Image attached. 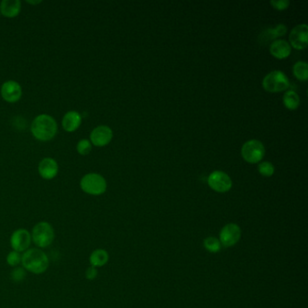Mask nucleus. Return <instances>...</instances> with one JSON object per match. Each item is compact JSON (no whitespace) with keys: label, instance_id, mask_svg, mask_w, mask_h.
Returning <instances> with one entry per match:
<instances>
[{"label":"nucleus","instance_id":"nucleus-1","mask_svg":"<svg viewBox=\"0 0 308 308\" xmlns=\"http://www.w3.org/2000/svg\"><path fill=\"white\" fill-rule=\"evenodd\" d=\"M57 129L56 120L48 114L38 115L31 124V132L39 141H50L56 136Z\"/></svg>","mask_w":308,"mask_h":308},{"label":"nucleus","instance_id":"nucleus-2","mask_svg":"<svg viewBox=\"0 0 308 308\" xmlns=\"http://www.w3.org/2000/svg\"><path fill=\"white\" fill-rule=\"evenodd\" d=\"M21 264L26 271L40 275L46 272L49 268V258L45 251L40 248L33 247L23 252Z\"/></svg>","mask_w":308,"mask_h":308},{"label":"nucleus","instance_id":"nucleus-3","mask_svg":"<svg viewBox=\"0 0 308 308\" xmlns=\"http://www.w3.org/2000/svg\"><path fill=\"white\" fill-rule=\"evenodd\" d=\"M32 242L38 248H44L50 246L55 241L56 233L53 226L49 222L42 221L37 222L31 233Z\"/></svg>","mask_w":308,"mask_h":308},{"label":"nucleus","instance_id":"nucleus-4","mask_svg":"<svg viewBox=\"0 0 308 308\" xmlns=\"http://www.w3.org/2000/svg\"><path fill=\"white\" fill-rule=\"evenodd\" d=\"M80 186L83 192L90 195H101L106 192L107 182L101 175L90 173L81 178Z\"/></svg>","mask_w":308,"mask_h":308},{"label":"nucleus","instance_id":"nucleus-5","mask_svg":"<svg viewBox=\"0 0 308 308\" xmlns=\"http://www.w3.org/2000/svg\"><path fill=\"white\" fill-rule=\"evenodd\" d=\"M262 86L266 91L269 92H279L288 89L289 81L283 71H270L264 77Z\"/></svg>","mask_w":308,"mask_h":308},{"label":"nucleus","instance_id":"nucleus-6","mask_svg":"<svg viewBox=\"0 0 308 308\" xmlns=\"http://www.w3.org/2000/svg\"><path fill=\"white\" fill-rule=\"evenodd\" d=\"M242 156L248 163H258L265 156V147L258 140H248L242 147Z\"/></svg>","mask_w":308,"mask_h":308},{"label":"nucleus","instance_id":"nucleus-7","mask_svg":"<svg viewBox=\"0 0 308 308\" xmlns=\"http://www.w3.org/2000/svg\"><path fill=\"white\" fill-rule=\"evenodd\" d=\"M32 237L29 231L24 228L15 230L11 234L10 245L13 250L17 252H25L30 247Z\"/></svg>","mask_w":308,"mask_h":308},{"label":"nucleus","instance_id":"nucleus-8","mask_svg":"<svg viewBox=\"0 0 308 308\" xmlns=\"http://www.w3.org/2000/svg\"><path fill=\"white\" fill-rule=\"evenodd\" d=\"M242 236V231L239 225L235 223H230L222 228L220 233V243L224 247H233L240 241Z\"/></svg>","mask_w":308,"mask_h":308},{"label":"nucleus","instance_id":"nucleus-9","mask_svg":"<svg viewBox=\"0 0 308 308\" xmlns=\"http://www.w3.org/2000/svg\"><path fill=\"white\" fill-rule=\"evenodd\" d=\"M208 185L216 192H225L232 188L233 182L226 173L214 171L208 177Z\"/></svg>","mask_w":308,"mask_h":308},{"label":"nucleus","instance_id":"nucleus-10","mask_svg":"<svg viewBox=\"0 0 308 308\" xmlns=\"http://www.w3.org/2000/svg\"><path fill=\"white\" fill-rule=\"evenodd\" d=\"M289 42L294 48L302 50L308 44V26L306 24L298 25L294 27L289 35ZM289 44V45H290Z\"/></svg>","mask_w":308,"mask_h":308},{"label":"nucleus","instance_id":"nucleus-11","mask_svg":"<svg viewBox=\"0 0 308 308\" xmlns=\"http://www.w3.org/2000/svg\"><path fill=\"white\" fill-rule=\"evenodd\" d=\"M1 96L6 102L15 103L21 99L23 91L20 84L15 81H5L1 86Z\"/></svg>","mask_w":308,"mask_h":308},{"label":"nucleus","instance_id":"nucleus-12","mask_svg":"<svg viewBox=\"0 0 308 308\" xmlns=\"http://www.w3.org/2000/svg\"><path fill=\"white\" fill-rule=\"evenodd\" d=\"M113 132L108 126H99L95 127L91 133V143L95 147H105L112 139Z\"/></svg>","mask_w":308,"mask_h":308},{"label":"nucleus","instance_id":"nucleus-13","mask_svg":"<svg viewBox=\"0 0 308 308\" xmlns=\"http://www.w3.org/2000/svg\"><path fill=\"white\" fill-rule=\"evenodd\" d=\"M59 171L58 163L52 157H46L41 160L38 165V172L42 178L52 180L57 176Z\"/></svg>","mask_w":308,"mask_h":308},{"label":"nucleus","instance_id":"nucleus-14","mask_svg":"<svg viewBox=\"0 0 308 308\" xmlns=\"http://www.w3.org/2000/svg\"><path fill=\"white\" fill-rule=\"evenodd\" d=\"M82 122L81 115L75 111L66 112L62 121V125L63 129L67 132H74L80 127Z\"/></svg>","mask_w":308,"mask_h":308},{"label":"nucleus","instance_id":"nucleus-15","mask_svg":"<svg viewBox=\"0 0 308 308\" xmlns=\"http://www.w3.org/2000/svg\"><path fill=\"white\" fill-rule=\"evenodd\" d=\"M21 2L19 0H3L0 3V14L5 17L13 18L20 14Z\"/></svg>","mask_w":308,"mask_h":308},{"label":"nucleus","instance_id":"nucleus-16","mask_svg":"<svg viewBox=\"0 0 308 308\" xmlns=\"http://www.w3.org/2000/svg\"><path fill=\"white\" fill-rule=\"evenodd\" d=\"M270 54L275 56L278 59H284L287 58L291 53V46L289 45L288 41L278 39L274 41L269 46Z\"/></svg>","mask_w":308,"mask_h":308},{"label":"nucleus","instance_id":"nucleus-17","mask_svg":"<svg viewBox=\"0 0 308 308\" xmlns=\"http://www.w3.org/2000/svg\"><path fill=\"white\" fill-rule=\"evenodd\" d=\"M109 258H110L109 253L107 252L105 249L97 248L91 253L89 261L92 267L96 268H101L106 265L109 261Z\"/></svg>","mask_w":308,"mask_h":308},{"label":"nucleus","instance_id":"nucleus-18","mask_svg":"<svg viewBox=\"0 0 308 308\" xmlns=\"http://www.w3.org/2000/svg\"><path fill=\"white\" fill-rule=\"evenodd\" d=\"M284 105L290 111H295L300 104V98L296 91H288L284 94Z\"/></svg>","mask_w":308,"mask_h":308},{"label":"nucleus","instance_id":"nucleus-19","mask_svg":"<svg viewBox=\"0 0 308 308\" xmlns=\"http://www.w3.org/2000/svg\"><path fill=\"white\" fill-rule=\"evenodd\" d=\"M293 72L298 80L307 81L308 78V63L303 61L296 62L293 67Z\"/></svg>","mask_w":308,"mask_h":308},{"label":"nucleus","instance_id":"nucleus-20","mask_svg":"<svg viewBox=\"0 0 308 308\" xmlns=\"http://www.w3.org/2000/svg\"><path fill=\"white\" fill-rule=\"evenodd\" d=\"M203 246L209 252L216 253L221 249V243L220 241L214 237H208L203 242Z\"/></svg>","mask_w":308,"mask_h":308},{"label":"nucleus","instance_id":"nucleus-21","mask_svg":"<svg viewBox=\"0 0 308 308\" xmlns=\"http://www.w3.org/2000/svg\"><path fill=\"white\" fill-rule=\"evenodd\" d=\"M77 152L81 155V156H87L89 155L91 151L92 148V144L90 140H88L86 138L81 139L80 141L77 143Z\"/></svg>","mask_w":308,"mask_h":308},{"label":"nucleus","instance_id":"nucleus-22","mask_svg":"<svg viewBox=\"0 0 308 308\" xmlns=\"http://www.w3.org/2000/svg\"><path fill=\"white\" fill-rule=\"evenodd\" d=\"M11 279L15 283H20L26 278V270L24 268L15 267L11 272Z\"/></svg>","mask_w":308,"mask_h":308},{"label":"nucleus","instance_id":"nucleus-23","mask_svg":"<svg viewBox=\"0 0 308 308\" xmlns=\"http://www.w3.org/2000/svg\"><path fill=\"white\" fill-rule=\"evenodd\" d=\"M258 172L260 173L263 177H271L275 171V167L270 162L260 163L258 165Z\"/></svg>","mask_w":308,"mask_h":308},{"label":"nucleus","instance_id":"nucleus-24","mask_svg":"<svg viewBox=\"0 0 308 308\" xmlns=\"http://www.w3.org/2000/svg\"><path fill=\"white\" fill-rule=\"evenodd\" d=\"M22 261V255L20 252L12 250L6 256V263L11 267H17Z\"/></svg>","mask_w":308,"mask_h":308},{"label":"nucleus","instance_id":"nucleus-25","mask_svg":"<svg viewBox=\"0 0 308 308\" xmlns=\"http://www.w3.org/2000/svg\"><path fill=\"white\" fill-rule=\"evenodd\" d=\"M286 32H287V27L285 25H278L271 30H268L267 33L269 35L268 36H270V38L275 39L278 36H284L286 34Z\"/></svg>","mask_w":308,"mask_h":308},{"label":"nucleus","instance_id":"nucleus-26","mask_svg":"<svg viewBox=\"0 0 308 308\" xmlns=\"http://www.w3.org/2000/svg\"><path fill=\"white\" fill-rule=\"evenodd\" d=\"M289 1L288 0H278V1H270V4L278 10H283L288 8L289 5Z\"/></svg>","mask_w":308,"mask_h":308},{"label":"nucleus","instance_id":"nucleus-27","mask_svg":"<svg viewBox=\"0 0 308 308\" xmlns=\"http://www.w3.org/2000/svg\"><path fill=\"white\" fill-rule=\"evenodd\" d=\"M97 276H98V269L96 268L91 266L87 268L85 271V278L88 280H94L97 278Z\"/></svg>","mask_w":308,"mask_h":308},{"label":"nucleus","instance_id":"nucleus-28","mask_svg":"<svg viewBox=\"0 0 308 308\" xmlns=\"http://www.w3.org/2000/svg\"><path fill=\"white\" fill-rule=\"evenodd\" d=\"M28 4H32V5H37V4H39L41 3L42 1H26Z\"/></svg>","mask_w":308,"mask_h":308},{"label":"nucleus","instance_id":"nucleus-29","mask_svg":"<svg viewBox=\"0 0 308 308\" xmlns=\"http://www.w3.org/2000/svg\"><path fill=\"white\" fill-rule=\"evenodd\" d=\"M0 15H1V14H0Z\"/></svg>","mask_w":308,"mask_h":308}]
</instances>
